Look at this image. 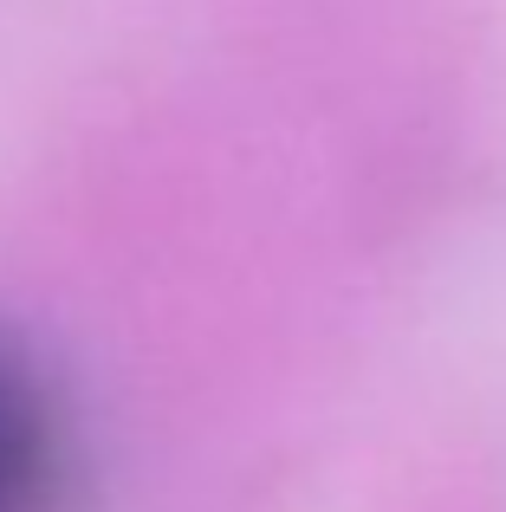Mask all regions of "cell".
<instances>
[{
  "mask_svg": "<svg viewBox=\"0 0 506 512\" xmlns=\"http://www.w3.org/2000/svg\"><path fill=\"white\" fill-rule=\"evenodd\" d=\"M65 480V428L39 363L0 325V512H52Z\"/></svg>",
  "mask_w": 506,
  "mask_h": 512,
  "instance_id": "obj_1",
  "label": "cell"
}]
</instances>
